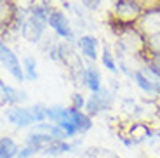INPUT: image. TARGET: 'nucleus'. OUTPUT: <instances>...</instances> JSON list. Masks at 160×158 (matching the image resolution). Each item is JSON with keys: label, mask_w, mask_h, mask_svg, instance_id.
<instances>
[{"label": "nucleus", "mask_w": 160, "mask_h": 158, "mask_svg": "<svg viewBox=\"0 0 160 158\" xmlns=\"http://www.w3.org/2000/svg\"><path fill=\"white\" fill-rule=\"evenodd\" d=\"M70 120L77 127L78 134H85L87 131L92 129V118L82 110H73V108H70Z\"/></svg>", "instance_id": "4468645a"}, {"label": "nucleus", "mask_w": 160, "mask_h": 158, "mask_svg": "<svg viewBox=\"0 0 160 158\" xmlns=\"http://www.w3.org/2000/svg\"><path fill=\"white\" fill-rule=\"evenodd\" d=\"M141 64H143V68H146L150 73H153L160 80V54L144 56L143 59H141Z\"/></svg>", "instance_id": "412c9836"}, {"label": "nucleus", "mask_w": 160, "mask_h": 158, "mask_svg": "<svg viewBox=\"0 0 160 158\" xmlns=\"http://www.w3.org/2000/svg\"><path fill=\"white\" fill-rule=\"evenodd\" d=\"M18 151L19 148L12 137H0V158H16Z\"/></svg>", "instance_id": "a211bd4d"}, {"label": "nucleus", "mask_w": 160, "mask_h": 158, "mask_svg": "<svg viewBox=\"0 0 160 158\" xmlns=\"http://www.w3.org/2000/svg\"><path fill=\"white\" fill-rule=\"evenodd\" d=\"M99 57H101L103 68H106V70H108L110 73H113V75L118 73V66H117V59H115V54H113V47H110V44L103 42V51H101Z\"/></svg>", "instance_id": "f3484780"}, {"label": "nucleus", "mask_w": 160, "mask_h": 158, "mask_svg": "<svg viewBox=\"0 0 160 158\" xmlns=\"http://www.w3.org/2000/svg\"><path fill=\"white\" fill-rule=\"evenodd\" d=\"M40 150L38 148H33V146H23L19 151H18L16 158H33L35 155H38Z\"/></svg>", "instance_id": "393cba45"}, {"label": "nucleus", "mask_w": 160, "mask_h": 158, "mask_svg": "<svg viewBox=\"0 0 160 158\" xmlns=\"http://www.w3.org/2000/svg\"><path fill=\"white\" fill-rule=\"evenodd\" d=\"M77 47H78V52L82 54V57L87 59L89 63H94L99 57V40L94 35H91V33H85V35L78 37Z\"/></svg>", "instance_id": "9b49d317"}, {"label": "nucleus", "mask_w": 160, "mask_h": 158, "mask_svg": "<svg viewBox=\"0 0 160 158\" xmlns=\"http://www.w3.org/2000/svg\"><path fill=\"white\" fill-rule=\"evenodd\" d=\"M85 158H120L115 151L112 150H106V148H99V146H92L87 148V150L82 151Z\"/></svg>", "instance_id": "aec40b11"}, {"label": "nucleus", "mask_w": 160, "mask_h": 158, "mask_svg": "<svg viewBox=\"0 0 160 158\" xmlns=\"http://www.w3.org/2000/svg\"><path fill=\"white\" fill-rule=\"evenodd\" d=\"M56 141V137L45 134V132H37V131H32L28 136H26V141H24V146H33V148H38L40 153L45 150V148L51 144V142Z\"/></svg>", "instance_id": "2eb2a0df"}, {"label": "nucleus", "mask_w": 160, "mask_h": 158, "mask_svg": "<svg viewBox=\"0 0 160 158\" xmlns=\"http://www.w3.org/2000/svg\"><path fill=\"white\" fill-rule=\"evenodd\" d=\"M18 5L14 0H0V32L14 28V19L18 14Z\"/></svg>", "instance_id": "ddd939ff"}, {"label": "nucleus", "mask_w": 160, "mask_h": 158, "mask_svg": "<svg viewBox=\"0 0 160 158\" xmlns=\"http://www.w3.org/2000/svg\"><path fill=\"white\" fill-rule=\"evenodd\" d=\"M136 28L141 32V35H143L144 38L158 35L160 33V9L143 12V16H141L139 21L136 23Z\"/></svg>", "instance_id": "9d476101"}, {"label": "nucleus", "mask_w": 160, "mask_h": 158, "mask_svg": "<svg viewBox=\"0 0 160 158\" xmlns=\"http://www.w3.org/2000/svg\"><path fill=\"white\" fill-rule=\"evenodd\" d=\"M115 35V45L131 56L132 59H143L146 56V38L134 26H110ZM143 66V64H141Z\"/></svg>", "instance_id": "f257e3e1"}, {"label": "nucleus", "mask_w": 160, "mask_h": 158, "mask_svg": "<svg viewBox=\"0 0 160 158\" xmlns=\"http://www.w3.org/2000/svg\"><path fill=\"white\" fill-rule=\"evenodd\" d=\"M143 16L141 7L134 0H113L108 12L110 26H134Z\"/></svg>", "instance_id": "f03ea898"}, {"label": "nucleus", "mask_w": 160, "mask_h": 158, "mask_svg": "<svg viewBox=\"0 0 160 158\" xmlns=\"http://www.w3.org/2000/svg\"><path fill=\"white\" fill-rule=\"evenodd\" d=\"M0 64L9 71V75L16 82H24V71H23V64L18 59V56L14 54L11 47L5 42L0 40Z\"/></svg>", "instance_id": "6e6552de"}, {"label": "nucleus", "mask_w": 160, "mask_h": 158, "mask_svg": "<svg viewBox=\"0 0 160 158\" xmlns=\"http://www.w3.org/2000/svg\"><path fill=\"white\" fill-rule=\"evenodd\" d=\"M28 11V9H26ZM47 26L49 24L45 21L38 19V17L26 14V17L23 19V23L19 24V35L23 37V40H26L28 44H40V40L44 38V35L47 33Z\"/></svg>", "instance_id": "0eeeda50"}, {"label": "nucleus", "mask_w": 160, "mask_h": 158, "mask_svg": "<svg viewBox=\"0 0 160 158\" xmlns=\"http://www.w3.org/2000/svg\"><path fill=\"white\" fill-rule=\"evenodd\" d=\"M49 28H51L54 35L59 37L61 40L64 42H72L75 44V38H77V32L75 28L72 26V21L70 17L66 16V12L59 11V9H54L51 12V16H49V21H47Z\"/></svg>", "instance_id": "423d86ee"}, {"label": "nucleus", "mask_w": 160, "mask_h": 158, "mask_svg": "<svg viewBox=\"0 0 160 158\" xmlns=\"http://www.w3.org/2000/svg\"><path fill=\"white\" fill-rule=\"evenodd\" d=\"M80 85H84L85 89L91 91V94L94 92H99L103 89V78H101V71L94 66V63H87L80 75V80H78Z\"/></svg>", "instance_id": "f8f14e48"}, {"label": "nucleus", "mask_w": 160, "mask_h": 158, "mask_svg": "<svg viewBox=\"0 0 160 158\" xmlns=\"http://www.w3.org/2000/svg\"><path fill=\"white\" fill-rule=\"evenodd\" d=\"M101 4H103V0H82V7L87 12H96L101 7Z\"/></svg>", "instance_id": "a878e982"}, {"label": "nucleus", "mask_w": 160, "mask_h": 158, "mask_svg": "<svg viewBox=\"0 0 160 158\" xmlns=\"http://www.w3.org/2000/svg\"><path fill=\"white\" fill-rule=\"evenodd\" d=\"M113 103H115V92L110 91L108 87H103L99 92H94L87 97L84 111L92 118L104 111H110L113 108Z\"/></svg>", "instance_id": "39448f33"}, {"label": "nucleus", "mask_w": 160, "mask_h": 158, "mask_svg": "<svg viewBox=\"0 0 160 158\" xmlns=\"http://www.w3.org/2000/svg\"><path fill=\"white\" fill-rule=\"evenodd\" d=\"M70 101H72L70 108H73V110H82V111H84V108H85V101H87V99H85L84 96L80 94V92H73L72 97H70Z\"/></svg>", "instance_id": "5701e85b"}, {"label": "nucleus", "mask_w": 160, "mask_h": 158, "mask_svg": "<svg viewBox=\"0 0 160 158\" xmlns=\"http://www.w3.org/2000/svg\"><path fill=\"white\" fill-rule=\"evenodd\" d=\"M45 104H33V106H9L5 110V118L14 127H30L47 120L45 116Z\"/></svg>", "instance_id": "7ed1b4c3"}, {"label": "nucleus", "mask_w": 160, "mask_h": 158, "mask_svg": "<svg viewBox=\"0 0 160 158\" xmlns=\"http://www.w3.org/2000/svg\"><path fill=\"white\" fill-rule=\"evenodd\" d=\"M160 54V33L146 38V56Z\"/></svg>", "instance_id": "4be33fe9"}, {"label": "nucleus", "mask_w": 160, "mask_h": 158, "mask_svg": "<svg viewBox=\"0 0 160 158\" xmlns=\"http://www.w3.org/2000/svg\"><path fill=\"white\" fill-rule=\"evenodd\" d=\"M23 71H24V80L35 82L38 78V70H37V59L33 56H24L23 57Z\"/></svg>", "instance_id": "6ab92c4d"}, {"label": "nucleus", "mask_w": 160, "mask_h": 158, "mask_svg": "<svg viewBox=\"0 0 160 158\" xmlns=\"http://www.w3.org/2000/svg\"><path fill=\"white\" fill-rule=\"evenodd\" d=\"M77 146H78V142H68V141H63V139H56V141L51 142V144L42 151V155L56 156V155H63V153H72Z\"/></svg>", "instance_id": "dca6fc26"}, {"label": "nucleus", "mask_w": 160, "mask_h": 158, "mask_svg": "<svg viewBox=\"0 0 160 158\" xmlns=\"http://www.w3.org/2000/svg\"><path fill=\"white\" fill-rule=\"evenodd\" d=\"M132 80H134V83H136L144 94L160 97V80L157 78L153 73H150L146 68L141 66V68H138V70H134Z\"/></svg>", "instance_id": "1a4fd4ad"}, {"label": "nucleus", "mask_w": 160, "mask_h": 158, "mask_svg": "<svg viewBox=\"0 0 160 158\" xmlns=\"http://www.w3.org/2000/svg\"><path fill=\"white\" fill-rule=\"evenodd\" d=\"M138 5L141 7V11H155V9H160V0H134Z\"/></svg>", "instance_id": "b1692460"}, {"label": "nucleus", "mask_w": 160, "mask_h": 158, "mask_svg": "<svg viewBox=\"0 0 160 158\" xmlns=\"http://www.w3.org/2000/svg\"><path fill=\"white\" fill-rule=\"evenodd\" d=\"M58 63H61L66 71H68L72 78L75 82L80 80V75L85 68V63H84V57L77 51V45L72 44V42H64L61 40L59 42V47H58Z\"/></svg>", "instance_id": "20e7f679"}]
</instances>
